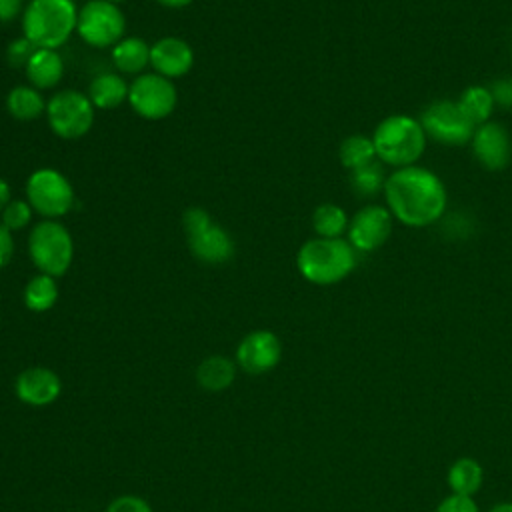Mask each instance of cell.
<instances>
[{
    "instance_id": "6da1fadb",
    "label": "cell",
    "mask_w": 512,
    "mask_h": 512,
    "mask_svg": "<svg viewBox=\"0 0 512 512\" xmlns=\"http://www.w3.org/2000/svg\"><path fill=\"white\" fill-rule=\"evenodd\" d=\"M386 208L398 222L424 228L438 222L448 206L442 180L422 166H404L388 174L384 184Z\"/></svg>"
},
{
    "instance_id": "7a4b0ae2",
    "label": "cell",
    "mask_w": 512,
    "mask_h": 512,
    "mask_svg": "<svg viewBox=\"0 0 512 512\" xmlns=\"http://www.w3.org/2000/svg\"><path fill=\"white\" fill-rule=\"evenodd\" d=\"M356 266V250L344 238H310L296 254V268L304 280L330 286L344 280Z\"/></svg>"
},
{
    "instance_id": "3957f363",
    "label": "cell",
    "mask_w": 512,
    "mask_h": 512,
    "mask_svg": "<svg viewBox=\"0 0 512 512\" xmlns=\"http://www.w3.org/2000/svg\"><path fill=\"white\" fill-rule=\"evenodd\" d=\"M74 0H30L22 12V36L36 48L58 50L76 32Z\"/></svg>"
},
{
    "instance_id": "277c9868",
    "label": "cell",
    "mask_w": 512,
    "mask_h": 512,
    "mask_svg": "<svg viewBox=\"0 0 512 512\" xmlns=\"http://www.w3.org/2000/svg\"><path fill=\"white\" fill-rule=\"evenodd\" d=\"M426 132L414 116L392 114L378 122L372 134L376 158L394 168L416 164L426 148Z\"/></svg>"
},
{
    "instance_id": "5b68a950",
    "label": "cell",
    "mask_w": 512,
    "mask_h": 512,
    "mask_svg": "<svg viewBox=\"0 0 512 512\" xmlns=\"http://www.w3.org/2000/svg\"><path fill=\"white\" fill-rule=\"evenodd\" d=\"M28 256L38 272L60 278L74 260V240L60 220H40L28 232Z\"/></svg>"
},
{
    "instance_id": "8992f818",
    "label": "cell",
    "mask_w": 512,
    "mask_h": 512,
    "mask_svg": "<svg viewBox=\"0 0 512 512\" xmlns=\"http://www.w3.org/2000/svg\"><path fill=\"white\" fill-rule=\"evenodd\" d=\"M94 104L88 94L72 88L58 90L46 102V120L50 130L62 140L86 136L94 124Z\"/></svg>"
},
{
    "instance_id": "52a82bcc",
    "label": "cell",
    "mask_w": 512,
    "mask_h": 512,
    "mask_svg": "<svg viewBox=\"0 0 512 512\" xmlns=\"http://www.w3.org/2000/svg\"><path fill=\"white\" fill-rule=\"evenodd\" d=\"M26 200L44 220H60L76 200L70 180L54 168H38L26 180Z\"/></svg>"
},
{
    "instance_id": "ba28073f",
    "label": "cell",
    "mask_w": 512,
    "mask_h": 512,
    "mask_svg": "<svg viewBox=\"0 0 512 512\" xmlns=\"http://www.w3.org/2000/svg\"><path fill=\"white\" fill-rule=\"evenodd\" d=\"M76 32L92 48H112L124 38L126 18L116 4L88 0L78 8Z\"/></svg>"
},
{
    "instance_id": "9c48e42d",
    "label": "cell",
    "mask_w": 512,
    "mask_h": 512,
    "mask_svg": "<svg viewBox=\"0 0 512 512\" xmlns=\"http://www.w3.org/2000/svg\"><path fill=\"white\" fill-rule=\"evenodd\" d=\"M128 104L144 120H162L174 112L178 90L174 80L156 72H142L128 86Z\"/></svg>"
},
{
    "instance_id": "30bf717a",
    "label": "cell",
    "mask_w": 512,
    "mask_h": 512,
    "mask_svg": "<svg viewBox=\"0 0 512 512\" xmlns=\"http://www.w3.org/2000/svg\"><path fill=\"white\" fill-rule=\"evenodd\" d=\"M418 120L428 138L446 146H462L470 142L476 130L474 122L464 114L456 100H436L428 104Z\"/></svg>"
},
{
    "instance_id": "8fae6325",
    "label": "cell",
    "mask_w": 512,
    "mask_h": 512,
    "mask_svg": "<svg viewBox=\"0 0 512 512\" xmlns=\"http://www.w3.org/2000/svg\"><path fill=\"white\" fill-rule=\"evenodd\" d=\"M346 232L356 252H374L392 234V214L386 206L368 204L352 216Z\"/></svg>"
},
{
    "instance_id": "7c38bea8",
    "label": "cell",
    "mask_w": 512,
    "mask_h": 512,
    "mask_svg": "<svg viewBox=\"0 0 512 512\" xmlns=\"http://www.w3.org/2000/svg\"><path fill=\"white\" fill-rule=\"evenodd\" d=\"M236 366L248 374H266L282 358V342L272 330H252L236 346Z\"/></svg>"
},
{
    "instance_id": "4fadbf2b",
    "label": "cell",
    "mask_w": 512,
    "mask_h": 512,
    "mask_svg": "<svg viewBox=\"0 0 512 512\" xmlns=\"http://www.w3.org/2000/svg\"><path fill=\"white\" fill-rule=\"evenodd\" d=\"M472 152L474 158L492 172L504 170L512 160V140L508 130L498 122H484L476 126L472 134Z\"/></svg>"
},
{
    "instance_id": "5bb4252c",
    "label": "cell",
    "mask_w": 512,
    "mask_h": 512,
    "mask_svg": "<svg viewBox=\"0 0 512 512\" xmlns=\"http://www.w3.org/2000/svg\"><path fill=\"white\" fill-rule=\"evenodd\" d=\"M14 392L22 404L42 408L58 400L62 392V380L52 368L30 366L16 376Z\"/></svg>"
},
{
    "instance_id": "9a60e30c",
    "label": "cell",
    "mask_w": 512,
    "mask_h": 512,
    "mask_svg": "<svg viewBox=\"0 0 512 512\" xmlns=\"http://www.w3.org/2000/svg\"><path fill=\"white\" fill-rule=\"evenodd\" d=\"M194 66L192 46L178 36H162L150 46V68L164 78H182Z\"/></svg>"
},
{
    "instance_id": "2e32d148",
    "label": "cell",
    "mask_w": 512,
    "mask_h": 512,
    "mask_svg": "<svg viewBox=\"0 0 512 512\" xmlns=\"http://www.w3.org/2000/svg\"><path fill=\"white\" fill-rule=\"evenodd\" d=\"M192 256L208 266L226 264L234 256V240L226 228L212 222L196 234L186 236Z\"/></svg>"
},
{
    "instance_id": "e0dca14e",
    "label": "cell",
    "mask_w": 512,
    "mask_h": 512,
    "mask_svg": "<svg viewBox=\"0 0 512 512\" xmlns=\"http://www.w3.org/2000/svg\"><path fill=\"white\" fill-rule=\"evenodd\" d=\"M26 80L30 86L42 90H50L60 84L64 78V60L58 50L38 48L24 68Z\"/></svg>"
},
{
    "instance_id": "ac0fdd59",
    "label": "cell",
    "mask_w": 512,
    "mask_h": 512,
    "mask_svg": "<svg viewBox=\"0 0 512 512\" xmlns=\"http://www.w3.org/2000/svg\"><path fill=\"white\" fill-rule=\"evenodd\" d=\"M128 82L118 72H100L88 84V98L98 110H114L128 100Z\"/></svg>"
},
{
    "instance_id": "d6986e66",
    "label": "cell",
    "mask_w": 512,
    "mask_h": 512,
    "mask_svg": "<svg viewBox=\"0 0 512 512\" xmlns=\"http://www.w3.org/2000/svg\"><path fill=\"white\" fill-rule=\"evenodd\" d=\"M114 68L122 74H142L150 66V44L140 36H124L112 46Z\"/></svg>"
},
{
    "instance_id": "ffe728a7",
    "label": "cell",
    "mask_w": 512,
    "mask_h": 512,
    "mask_svg": "<svg viewBox=\"0 0 512 512\" xmlns=\"http://www.w3.org/2000/svg\"><path fill=\"white\" fill-rule=\"evenodd\" d=\"M236 378V362L222 354L204 358L196 368V382L208 392H222L232 386Z\"/></svg>"
},
{
    "instance_id": "44dd1931",
    "label": "cell",
    "mask_w": 512,
    "mask_h": 512,
    "mask_svg": "<svg viewBox=\"0 0 512 512\" xmlns=\"http://www.w3.org/2000/svg\"><path fill=\"white\" fill-rule=\"evenodd\" d=\"M6 110L14 120L32 122L46 112V100L38 88L18 84L6 94Z\"/></svg>"
},
{
    "instance_id": "7402d4cb",
    "label": "cell",
    "mask_w": 512,
    "mask_h": 512,
    "mask_svg": "<svg viewBox=\"0 0 512 512\" xmlns=\"http://www.w3.org/2000/svg\"><path fill=\"white\" fill-rule=\"evenodd\" d=\"M22 300H24V306L30 312H48L58 302V282H56V278L38 272L24 286Z\"/></svg>"
},
{
    "instance_id": "603a6c76",
    "label": "cell",
    "mask_w": 512,
    "mask_h": 512,
    "mask_svg": "<svg viewBox=\"0 0 512 512\" xmlns=\"http://www.w3.org/2000/svg\"><path fill=\"white\" fill-rule=\"evenodd\" d=\"M348 224V214L338 204L324 202L312 212V228L320 238H342Z\"/></svg>"
},
{
    "instance_id": "cb8c5ba5",
    "label": "cell",
    "mask_w": 512,
    "mask_h": 512,
    "mask_svg": "<svg viewBox=\"0 0 512 512\" xmlns=\"http://www.w3.org/2000/svg\"><path fill=\"white\" fill-rule=\"evenodd\" d=\"M338 158H340L342 166L348 168L350 172L358 170V168H362V166H366V164H370L374 160H378L372 138H368L364 134H350V136H346L340 142Z\"/></svg>"
},
{
    "instance_id": "d4e9b609",
    "label": "cell",
    "mask_w": 512,
    "mask_h": 512,
    "mask_svg": "<svg viewBox=\"0 0 512 512\" xmlns=\"http://www.w3.org/2000/svg\"><path fill=\"white\" fill-rule=\"evenodd\" d=\"M456 102L460 104L464 114L474 122V126L488 122L496 108L492 92L486 86H468Z\"/></svg>"
},
{
    "instance_id": "484cf974",
    "label": "cell",
    "mask_w": 512,
    "mask_h": 512,
    "mask_svg": "<svg viewBox=\"0 0 512 512\" xmlns=\"http://www.w3.org/2000/svg\"><path fill=\"white\" fill-rule=\"evenodd\" d=\"M448 484L454 494L472 496L482 484V468L472 458H458L448 470Z\"/></svg>"
},
{
    "instance_id": "4316f807",
    "label": "cell",
    "mask_w": 512,
    "mask_h": 512,
    "mask_svg": "<svg viewBox=\"0 0 512 512\" xmlns=\"http://www.w3.org/2000/svg\"><path fill=\"white\" fill-rule=\"evenodd\" d=\"M386 174L380 160H374L358 170L350 172V186L358 196H374L380 190H384Z\"/></svg>"
},
{
    "instance_id": "83f0119b",
    "label": "cell",
    "mask_w": 512,
    "mask_h": 512,
    "mask_svg": "<svg viewBox=\"0 0 512 512\" xmlns=\"http://www.w3.org/2000/svg\"><path fill=\"white\" fill-rule=\"evenodd\" d=\"M32 216H34V210L26 198H12L0 214V222L10 232H18V230H24L32 222Z\"/></svg>"
},
{
    "instance_id": "f1b7e54d",
    "label": "cell",
    "mask_w": 512,
    "mask_h": 512,
    "mask_svg": "<svg viewBox=\"0 0 512 512\" xmlns=\"http://www.w3.org/2000/svg\"><path fill=\"white\" fill-rule=\"evenodd\" d=\"M36 50H38V48H36L28 38L20 36V38H14V40L8 44V48H6V60H8V64L14 66V68H26L28 60L32 58V54H34Z\"/></svg>"
},
{
    "instance_id": "f546056e",
    "label": "cell",
    "mask_w": 512,
    "mask_h": 512,
    "mask_svg": "<svg viewBox=\"0 0 512 512\" xmlns=\"http://www.w3.org/2000/svg\"><path fill=\"white\" fill-rule=\"evenodd\" d=\"M212 216L208 210L200 208V206H194V208H188L184 214H182V226H184V234L190 236V234H196L200 232L202 228H206L208 224H212Z\"/></svg>"
},
{
    "instance_id": "4dcf8cb0",
    "label": "cell",
    "mask_w": 512,
    "mask_h": 512,
    "mask_svg": "<svg viewBox=\"0 0 512 512\" xmlns=\"http://www.w3.org/2000/svg\"><path fill=\"white\" fill-rule=\"evenodd\" d=\"M106 512H154V510L144 498L134 496V494H124V496L114 498L106 506Z\"/></svg>"
},
{
    "instance_id": "1f68e13d",
    "label": "cell",
    "mask_w": 512,
    "mask_h": 512,
    "mask_svg": "<svg viewBox=\"0 0 512 512\" xmlns=\"http://www.w3.org/2000/svg\"><path fill=\"white\" fill-rule=\"evenodd\" d=\"M436 512H478V508L470 496L452 494L438 504Z\"/></svg>"
},
{
    "instance_id": "d6a6232c",
    "label": "cell",
    "mask_w": 512,
    "mask_h": 512,
    "mask_svg": "<svg viewBox=\"0 0 512 512\" xmlns=\"http://www.w3.org/2000/svg\"><path fill=\"white\" fill-rule=\"evenodd\" d=\"M494 104L500 108H512V78H498L490 86Z\"/></svg>"
},
{
    "instance_id": "836d02e7",
    "label": "cell",
    "mask_w": 512,
    "mask_h": 512,
    "mask_svg": "<svg viewBox=\"0 0 512 512\" xmlns=\"http://www.w3.org/2000/svg\"><path fill=\"white\" fill-rule=\"evenodd\" d=\"M16 244L12 232L0 222V268H6L14 256Z\"/></svg>"
},
{
    "instance_id": "e575fe53",
    "label": "cell",
    "mask_w": 512,
    "mask_h": 512,
    "mask_svg": "<svg viewBox=\"0 0 512 512\" xmlns=\"http://www.w3.org/2000/svg\"><path fill=\"white\" fill-rule=\"evenodd\" d=\"M24 12V0H0V24L12 22Z\"/></svg>"
},
{
    "instance_id": "d590c367",
    "label": "cell",
    "mask_w": 512,
    "mask_h": 512,
    "mask_svg": "<svg viewBox=\"0 0 512 512\" xmlns=\"http://www.w3.org/2000/svg\"><path fill=\"white\" fill-rule=\"evenodd\" d=\"M10 200H12L10 184H8L4 178H0V214H2V210L8 206Z\"/></svg>"
},
{
    "instance_id": "8d00e7d4",
    "label": "cell",
    "mask_w": 512,
    "mask_h": 512,
    "mask_svg": "<svg viewBox=\"0 0 512 512\" xmlns=\"http://www.w3.org/2000/svg\"><path fill=\"white\" fill-rule=\"evenodd\" d=\"M154 2L164 8H170V10H180V8L190 6L194 0H154Z\"/></svg>"
},
{
    "instance_id": "74e56055",
    "label": "cell",
    "mask_w": 512,
    "mask_h": 512,
    "mask_svg": "<svg viewBox=\"0 0 512 512\" xmlns=\"http://www.w3.org/2000/svg\"><path fill=\"white\" fill-rule=\"evenodd\" d=\"M490 512H512V502H502V504L494 506Z\"/></svg>"
},
{
    "instance_id": "f35d334b",
    "label": "cell",
    "mask_w": 512,
    "mask_h": 512,
    "mask_svg": "<svg viewBox=\"0 0 512 512\" xmlns=\"http://www.w3.org/2000/svg\"><path fill=\"white\" fill-rule=\"evenodd\" d=\"M104 2H110V4H116V6H118V4H122L124 0H104Z\"/></svg>"
}]
</instances>
